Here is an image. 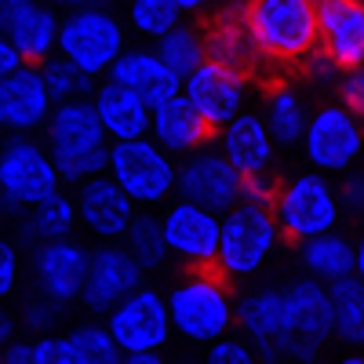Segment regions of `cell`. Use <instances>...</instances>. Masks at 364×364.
<instances>
[{"mask_svg": "<svg viewBox=\"0 0 364 364\" xmlns=\"http://www.w3.org/2000/svg\"><path fill=\"white\" fill-rule=\"evenodd\" d=\"M33 364H77V350L70 331L58 336V331H48V336L33 339Z\"/></svg>", "mask_w": 364, "mask_h": 364, "instance_id": "cell-38", "label": "cell"}, {"mask_svg": "<svg viewBox=\"0 0 364 364\" xmlns=\"http://www.w3.org/2000/svg\"><path fill=\"white\" fill-rule=\"evenodd\" d=\"M146 273L149 269L128 252L124 240H102V245L91 252L80 306L95 317H106L120 299H128L135 288L146 284Z\"/></svg>", "mask_w": 364, "mask_h": 364, "instance_id": "cell-13", "label": "cell"}, {"mask_svg": "<svg viewBox=\"0 0 364 364\" xmlns=\"http://www.w3.org/2000/svg\"><path fill=\"white\" fill-rule=\"evenodd\" d=\"M299 149H302V157H306V164L317 168V171H324V175L350 171L360 161V154H364L360 117L343 99L314 109Z\"/></svg>", "mask_w": 364, "mask_h": 364, "instance_id": "cell-9", "label": "cell"}, {"mask_svg": "<svg viewBox=\"0 0 364 364\" xmlns=\"http://www.w3.org/2000/svg\"><path fill=\"white\" fill-rule=\"evenodd\" d=\"M63 11H77V8H113V0H51Z\"/></svg>", "mask_w": 364, "mask_h": 364, "instance_id": "cell-46", "label": "cell"}, {"mask_svg": "<svg viewBox=\"0 0 364 364\" xmlns=\"http://www.w3.org/2000/svg\"><path fill=\"white\" fill-rule=\"evenodd\" d=\"M168 306L175 336L197 346H211L237 328V299L230 291V277L215 266L186 269V277L168 288Z\"/></svg>", "mask_w": 364, "mask_h": 364, "instance_id": "cell-2", "label": "cell"}, {"mask_svg": "<svg viewBox=\"0 0 364 364\" xmlns=\"http://www.w3.org/2000/svg\"><path fill=\"white\" fill-rule=\"evenodd\" d=\"M4 364H33V343L26 339L4 343Z\"/></svg>", "mask_w": 364, "mask_h": 364, "instance_id": "cell-44", "label": "cell"}, {"mask_svg": "<svg viewBox=\"0 0 364 364\" xmlns=\"http://www.w3.org/2000/svg\"><path fill=\"white\" fill-rule=\"evenodd\" d=\"M288 295V360H314L336 339L331 317V288L317 277H299L284 284Z\"/></svg>", "mask_w": 364, "mask_h": 364, "instance_id": "cell-10", "label": "cell"}, {"mask_svg": "<svg viewBox=\"0 0 364 364\" xmlns=\"http://www.w3.org/2000/svg\"><path fill=\"white\" fill-rule=\"evenodd\" d=\"M240 186H245V175L233 168V161L223 149L200 146L197 154L178 157V197L226 215L230 208L240 204Z\"/></svg>", "mask_w": 364, "mask_h": 364, "instance_id": "cell-16", "label": "cell"}, {"mask_svg": "<svg viewBox=\"0 0 364 364\" xmlns=\"http://www.w3.org/2000/svg\"><path fill=\"white\" fill-rule=\"evenodd\" d=\"M273 197H277V186H273V178H269V175H245V186H240V200L273 208Z\"/></svg>", "mask_w": 364, "mask_h": 364, "instance_id": "cell-42", "label": "cell"}, {"mask_svg": "<svg viewBox=\"0 0 364 364\" xmlns=\"http://www.w3.org/2000/svg\"><path fill=\"white\" fill-rule=\"evenodd\" d=\"M77 211H80V226L99 237V240H124V233L132 230L139 204L124 193V186L109 175H95L77 186Z\"/></svg>", "mask_w": 364, "mask_h": 364, "instance_id": "cell-19", "label": "cell"}, {"mask_svg": "<svg viewBox=\"0 0 364 364\" xmlns=\"http://www.w3.org/2000/svg\"><path fill=\"white\" fill-rule=\"evenodd\" d=\"M106 171L120 182V186H124V193L139 208L168 204L171 193H178V161H175V154H168L154 135L113 142Z\"/></svg>", "mask_w": 364, "mask_h": 364, "instance_id": "cell-7", "label": "cell"}, {"mask_svg": "<svg viewBox=\"0 0 364 364\" xmlns=\"http://www.w3.org/2000/svg\"><path fill=\"white\" fill-rule=\"evenodd\" d=\"M248 91H252V77L248 70H237L219 58H204V63L182 80V95H186L200 117L211 128H223L248 106Z\"/></svg>", "mask_w": 364, "mask_h": 364, "instance_id": "cell-14", "label": "cell"}, {"mask_svg": "<svg viewBox=\"0 0 364 364\" xmlns=\"http://www.w3.org/2000/svg\"><path fill=\"white\" fill-rule=\"evenodd\" d=\"M273 215L281 223L284 240H295V245L321 237L328 230H339L343 219L339 186L317 168L288 175L277 186V197H273Z\"/></svg>", "mask_w": 364, "mask_h": 364, "instance_id": "cell-5", "label": "cell"}, {"mask_svg": "<svg viewBox=\"0 0 364 364\" xmlns=\"http://www.w3.org/2000/svg\"><path fill=\"white\" fill-rule=\"evenodd\" d=\"M317 4H324V0H317Z\"/></svg>", "mask_w": 364, "mask_h": 364, "instance_id": "cell-49", "label": "cell"}, {"mask_svg": "<svg viewBox=\"0 0 364 364\" xmlns=\"http://www.w3.org/2000/svg\"><path fill=\"white\" fill-rule=\"evenodd\" d=\"M284 240L281 223L266 204L240 200L223 215V245L215 269L226 273L230 281H255L277 255V245Z\"/></svg>", "mask_w": 364, "mask_h": 364, "instance_id": "cell-4", "label": "cell"}, {"mask_svg": "<svg viewBox=\"0 0 364 364\" xmlns=\"http://www.w3.org/2000/svg\"><path fill=\"white\" fill-rule=\"evenodd\" d=\"M18 284V245L15 240H4L0 245V295H15Z\"/></svg>", "mask_w": 364, "mask_h": 364, "instance_id": "cell-41", "label": "cell"}, {"mask_svg": "<svg viewBox=\"0 0 364 364\" xmlns=\"http://www.w3.org/2000/svg\"><path fill=\"white\" fill-rule=\"evenodd\" d=\"M262 117L281 146H299L310 124V109L302 102V95L288 84H269V91L262 95Z\"/></svg>", "mask_w": 364, "mask_h": 364, "instance_id": "cell-29", "label": "cell"}, {"mask_svg": "<svg viewBox=\"0 0 364 364\" xmlns=\"http://www.w3.org/2000/svg\"><path fill=\"white\" fill-rule=\"evenodd\" d=\"M55 95L44 80L41 63H26L15 73L0 77V124L8 135L44 132L55 113Z\"/></svg>", "mask_w": 364, "mask_h": 364, "instance_id": "cell-17", "label": "cell"}, {"mask_svg": "<svg viewBox=\"0 0 364 364\" xmlns=\"http://www.w3.org/2000/svg\"><path fill=\"white\" fill-rule=\"evenodd\" d=\"M161 223L168 233L171 259L186 269H204L219 262V245H223V211L204 208L197 200L178 197L161 211Z\"/></svg>", "mask_w": 364, "mask_h": 364, "instance_id": "cell-11", "label": "cell"}, {"mask_svg": "<svg viewBox=\"0 0 364 364\" xmlns=\"http://www.w3.org/2000/svg\"><path fill=\"white\" fill-rule=\"evenodd\" d=\"M106 324H109L113 339L120 343V350H124V353L164 350L168 339L175 336L168 291L149 288V284L135 288L128 299H120L117 306L106 314Z\"/></svg>", "mask_w": 364, "mask_h": 364, "instance_id": "cell-12", "label": "cell"}, {"mask_svg": "<svg viewBox=\"0 0 364 364\" xmlns=\"http://www.w3.org/2000/svg\"><path fill=\"white\" fill-rule=\"evenodd\" d=\"M124 364H161V350H139V353H124Z\"/></svg>", "mask_w": 364, "mask_h": 364, "instance_id": "cell-47", "label": "cell"}, {"mask_svg": "<svg viewBox=\"0 0 364 364\" xmlns=\"http://www.w3.org/2000/svg\"><path fill=\"white\" fill-rule=\"evenodd\" d=\"M223 4H226V0H178V8L186 15H204V11H215Z\"/></svg>", "mask_w": 364, "mask_h": 364, "instance_id": "cell-45", "label": "cell"}, {"mask_svg": "<svg viewBox=\"0 0 364 364\" xmlns=\"http://www.w3.org/2000/svg\"><path fill=\"white\" fill-rule=\"evenodd\" d=\"M124 245L128 252L149 269V273H161L171 259V248H168V233H164V223L157 215H149V211H139L132 230L124 233Z\"/></svg>", "mask_w": 364, "mask_h": 364, "instance_id": "cell-32", "label": "cell"}, {"mask_svg": "<svg viewBox=\"0 0 364 364\" xmlns=\"http://www.w3.org/2000/svg\"><path fill=\"white\" fill-rule=\"evenodd\" d=\"M245 22L262 66H302L321 44L317 0H245Z\"/></svg>", "mask_w": 364, "mask_h": 364, "instance_id": "cell-3", "label": "cell"}, {"mask_svg": "<svg viewBox=\"0 0 364 364\" xmlns=\"http://www.w3.org/2000/svg\"><path fill=\"white\" fill-rule=\"evenodd\" d=\"M157 55L164 58V63L186 80L204 58H208V33L200 26H190V22H178L171 33H164L161 41H154Z\"/></svg>", "mask_w": 364, "mask_h": 364, "instance_id": "cell-31", "label": "cell"}, {"mask_svg": "<svg viewBox=\"0 0 364 364\" xmlns=\"http://www.w3.org/2000/svg\"><path fill=\"white\" fill-rule=\"evenodd\" d=\"M353 277H360V281H364V233H360V240H357V262H353Z\"/></svg>", "mask_w": 364, "mask_h": 364, "instance_id": "cell-48", "label": "cell"}, {"mask_svg": "<svg viewBox=\"0 0 364 364\" xmlns=\"http://www.w3.org/2000/svg\"><path fill=\"white\" fill-rule=\"evenodd\" d=\"M259 357V350L252 346V339L248 336H223V339H215L208 350H204V360L208 364H252Z\"/></svg>", "mask_w": 364, "mask_h": 364, "instance_id": "cell-37", "label": "cell"}, {"mask_svg": "<svg viewBox=\"0 0 364 364\" xmlns=\"http://www.w3.org/2000/svg\"><path fill=\"white\" fill-rule=\"evenodd\" d=\"M41 70H44V80H48V87H51L55 102L91 99V95H95V87H99V77H91L87 70H80V66L73 63V58L58 55V51L44 58Z\"/></svg>", "mask_w": 364, "mask_h": 364, "instance_id": "cell-33", "label": "cell"}, {"mask_svg": "<svg viewBox=\"0 0 364 364\" xmlns=\"http://www.w3.org/2000/svg\"><path fill=\"white\" fill-rule=\"evenodd\" d=\"M91 102H95V109H99V117H102V124H106L113 142L149 135V124H154V106H149L139 91H132L128 84L106 77V80H99Z\"/></svg>", "mask_w": 364, "mask_h": 364, "instance_id": "cell-25", "label": "cell"}, {"mask_svg": "<svg viewBox=\"0 0 364 364\" xmlns=\"http://www.w3.org/2000/svg\"><path fill=\"white\" fill-rule=\"evenodd\" d=\"M73 350H77V364H120L124 350L113 339L109 324H77L70 331Z\"/></svg>", "mask_w": 364, "mask_h": 364, "instance_id": "cell-35", "label": "cell"}, {"mask_svg": "<svg viewBox=\"0 0 364 364\" xmlns=\"http://www.w3.org/2000/svg\"><path fill=\"white\" fill-rule=\"evenodd\" d=\"M321 15V48L336 58L339 70L364 66V0H324Z\"/></svg>", "mask_w": 364, "mask_h": 364, "instance_id": "cell-22", "label": "cell"}, {"mask_svg": "<svg viewBox=\"0 0 364 364\" xmlns=\"http://www.w3.org/2000/svg\"><path fill=\"white\" fill-rule=\"evenodd\" d=\"M339 197H343V211L350 215H364V171H343L339 182Z\"/></svg>", "mask_w": 364, "mask_h": 364, "instance_id": "cell-39", "label": "cell"}, {"mask_svg": "<svg viewBox=\"0 0 364 364\" xmlns=\"http://www.w3.org/2000/svg\"><path fill=\"white\" fill-rule=\"evenodd\" d=\"M204 33H208V58H219V63H230L248 73L262 66V55L245 22V0H226L204 26Z\"/></svg>", "mask_w": 364, "mask_h": 364, "instance_id": "cell-24", "label": "cell"}, {"mask_svg": "<svg viewBox=\"0 0 364 364\" xmlns=\"http://www.w3.org/2000/svg\"><path fill=\"white\" fill-rule=\"evenodd\" d=\"M87 266H91V252L73 237H58V240H44L29 255V284L33 291L73 306L84 295L87 284Z\"/></svg>", "mask_w": 364, "mask_h": 364, "instance_id": "cell-15", "label": "cell"}, {"mask_svg": "<svg viewBox=\"0 0 364 364\" xmlns=\"http://www.w3.org/2000/svg\"><path fill=\"white\" fill-rule=\"evenodd\" d=\"M18 66H26V55H22L8 37H0V77H4V73H15Z\"/></svg>", "mask_w": 364, "mask_h": 364, "instance_id": "cell-43", "label": "cell"}, {"mask_svg": "<svg viewBox=\"0 0 364 364\" xmlns=\"http://www.w3.org/2000/svg\"><path fill=\"white\" fill-rule=\"evenodd\" d=\"M63 310H66L63 302L33 291V295H26L18 302L15 317H18V328H26L29 336L37 339V336H48V331H58V324H63Z\"/></svg>", "mask_w": 364, "mask_h": 364, "instance_id": "cell-36", "label": "cell"}, {"mask_svg": "<svg viewBox=\"0 0 364 364\" xmlns=\"http://www.w3.org/2000/svg\"><path fill=\"white\" fill-rule=\"evenodd\" d=\"M44 142L51 149L58 171H63L66 186H80V182L95 178L109 168L113 139L91 99L58 102L44 128Z\"/></svg>", "mask_w": 364, "mask_h": 364, "instance_id": "cell-1", "label": "cell"}, {"mask_svg": "<svg viewBox=\"0 0 364 364\" xmlns=\"http://www.w3.org/2000/svg\"><path fill=\"white\" fill-rule=\"evenodd\" d=\"M77 223H80L77 193L55 190L51 197H44V200H37L33 208L22 211V215H18V233H22V245L37 248V245H44V240L70 237Z\"/></svg>", "mask_w": 364, "mask_h": 364, "instance_id": "cell-27", "label": "cell"}, {"mask_svg": "<svg viewBox=\"0 0 364 364\" xmlns=\"http://www.w3.org/2000/svg\"><path fill=\"white\" fill-rule=\"evenodd\" d=\"M219 149L233 161V168L240 175H269L273 157H277V139H273L262 109H240L230 124H223L219 132Z\"/></svg>", "mask_w": 364, "mask_h": 364, "instance_id": "cell-21", "label": "cell"}, {"mask_svg": "<svg viewBox=\"0 0 364 364\" xmlns=\"http://www.w3.org/2000/svg\"><path fill=\"white\" fill-rule=\"evenodd\" d=\"M109 77L128 84L132 91H139L149 106H161V102L182 95V77L157 55V48H128L113 63Z\"/></svg>", "mask_w": 364, "mask_h": 364, "instance_id": "cell-23", "label": "cell"}, {"mask_svg": "<svg viewBox=\"0 0 364 364\" xmlns=\"http://www.w3.org/2000/svg\"><path fill=\"white\" fill-rule=\"evenodd\" d=\"M0 29L26 55V63H44L58 51L63 15L44 0H0Z\"/></svg>", "mask_w": 364, "mask_h": 364, "instance_id": "cell-20", "label": "cell"}, {"mask_svg": "<svg viewBox=\"0 0 364 364\" xmlns=\"http://www.w3.org/2000/svg\"><path fill=\"white\" fill-rule=\"evenodd\" d=\"M339 99H343V102L364 120V66H360V70H343Z\"/></svg>", "mask_w": 364, "mask_h": 364, "instance_id": "cell-40", "label": "cell"}, {"mask_svg": "<svg viewBox=\"0 0 364 364\" xmlns=\"http://www.w3.org/2000/svg\"><path fill=\"white\" fill-rule=\"evenodd\" d=\"M128 51V29L113 8H77L63 15L58 29V55L73 58L91 77H109L113 63Z\"/></svg>", "mask_w": 364, "mask_h": 364, "instance_id": "cell-8", "label": "cell"}, {"mask_svg": "<svg viewBox=\"0 0 364 364\" xmlns=\"http://www.w3.org/2000/svg\"><path fill=\"white\" fill-rule=\"evenodd\" d=\"M66 178L58 171L48 142H37L33 135H11L0 149V204L4 215H22L26 208L63 190Z\"/></svg>", "mask_w": 364, "mask_h": 364, "instance_id": "cell-6", "label": "cell"}, {"mask_svg": "<svg viewBox=\"0 0 364 364\" xmlns=\"http://www.w3.org/2000/svg\"><path fill=\"white\" fill-rule=\"evenodd\" d=\"M331 288V317H336V339L350 350H364V281L346 277Z\"/></svg>", "mask_w": 364, "mask_h": 364, "instance_id": "cell-30", "label": "cell"}, {"mask_svg": "<svg viewBox=\"0 0 364 364\" xmlns=\"http://www.w3.org/2000/svg\"><path fill=\"white\" fill-rule=\"evenodd\" d=\"M149 135H154L168 154L186 157V154H197L200 146H208L211 135H215V128L200 117V109L186 95H175V99L154 106V124H149Z\"/></svg>", "mask_w": 364, "mask_h": 364, "instance_id": "cell-26", "label": "cell"}, {"mask_svg": "<svg viewBox=\"0 0 364 364\" xmlns=\"http://www.w3.org/2000/svg\"><path fill=\"white\" fill-rule=\"evenodd\" d=\"M186 18L178 0H128V26L142 41H161Z\"/></svg>", "mask_w": 364, "mask_h": 364, "instance_id": "cell-34", "label": "cell"}, {"mask_svg": "<svg viewBox=\"0 0 364 364\" xmlns=\"http://www.w3.org/2000/svg\"><path fill=\"white\" fill-rule=\"evenodd\" d=\"M237 328L248 336L259 357L284 360L288 350V295L284 284H255L237 299Z\"/></svg>", "mask_w": 364, "mask_h": 364, "instance_id": "cell-18", "label": "cell"}, {"mask_svg": "<svg viewBox=\"0 0 364 364\" xmlns=\"http://www.w3.org/2000/svg\"><path fill=\"white\" fill-rule=\"evenodd\" d=\"M353 262H357V245L339 230H328L321 237H310L299 245V266L306 277H317L324 284H336L353 277Z\"/></svg>", "mask_w": 364, "mask_h": 364, "instance_id": "cell-28", "label": "cell"}]
</instances>
